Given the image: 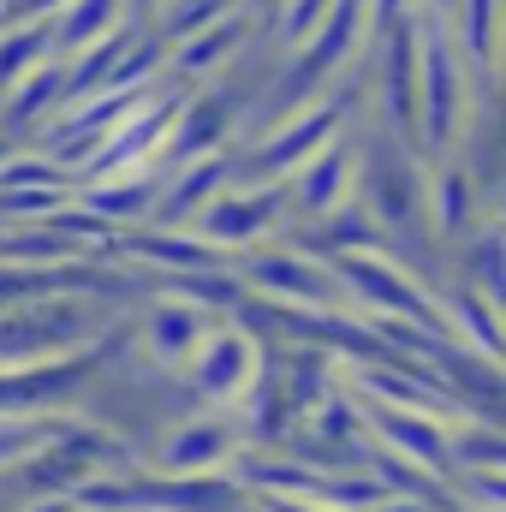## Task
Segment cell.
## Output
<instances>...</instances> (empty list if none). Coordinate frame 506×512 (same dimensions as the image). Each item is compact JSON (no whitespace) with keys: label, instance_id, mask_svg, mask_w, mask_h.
I'll list each match as a JSON object with an SVG mask.
<instances>
[{"label":"cell","instance_id":"10","mask_svg":"<svg viewBox=\"0 0 506 512\" xmlns=\"http://www.w3.org/2000/svg\"><path fill=\"white\" fill-rule=\"evenodd\" d=\"M215 322H221V316H209V310H197V304L155 298V304H143V316H137V346H143V358H149L155 370H173V376H179Z\"/></svg>","mask_w":506,"mask_h":512},{"label":"cell","instance_id":"5","mask_svg":"<svg viewBox=\"0 0 506 512\" xmlns=\"http://www.w3.org/2000/svg\"><path fill=\"white\" fill-rule=\"evenodd\" d=\"M262 358H268V346L251 340L239 322H215L209 334H203V346L191 352V364L179 370L185 387L197 393V399H209V405H221V411H239V399L251 393L256 370H262Z\"/></svg>","mask_w":506,"mask_h":512},{"label":"cell","instance_id":"6","mask_svg":"<svg viewBox=\"0 0 506 512\" xmlns=\"http://www.w3.org/2000/svg\"><path fill=\"white\" fill-rule=\"evenodd\" d=\"M286 191V209H292V227H316L328 215H340L346 203H358V137H334L322 143L304 167H292L280 179Z\"/></svg>","mask_w":506,"mask_h":512},{"label":"cell","instance_id":"20","mask_svg":"<svg viewBox=\"0 0 506 512\" xmlns=\"http://www.w3.org/2000/svg\"><path fill=\"white\" fill-rule=\"evenodd\" d=\"M12 149H18V143H12V137H0V161H6V155H12Z\"/></svg>","mask_w":506,"mask_h":512},{"label":"cell","instance_id":"4","mask_svg":"<svg viewBox=\"0 0 506 512\" xmlns=\"http://www.w3.org/2000/svg\"><path fill=\"white\" fill-rule=\"evenodd\" d=\"M233 274H239V286H245L251 298H268V304L346 310V298H340L328 262L304 256L298 245H286V239H274V245H262V251H251V256H233Z\"/></svg>","mask_w":506,"mask_h":512},{"label":"cell","instance_id":"12","mask_svg":"<svg viewBox=\"0 0 506 512\" xmlns=\"http://www.w3.org/2000/svg\"><path fill=\"white\" fill-rule=\"evenodd\" d=\"M60 114H66V66L60 60H42L30 78H18L0 96V137H12L24 149L36 131L48 126V120H60Z\"/></svg>","mask_w":506,"mask_h":512},{"label":"cell","instance_id":"7","mask_svg":"<svg viewBox=\"0 0 506 512\" xmlns=\"http://www.w3.org/2000/svg\"><path fill=\"white\" fill-rule=\"evenodd\" d=\"M256 36H262V18L245 12V6H233L221 24H209V30H197V36H185V42L167 48L161 84H173V90H203V84L221 78L245 48H256Z\"/></svg>","mask_w":506,"mask_h":512},{"label":"cell","instance_id":"3","mask_svg":"<svg viewBox=\"0 0 506 512\" xmlns=\"http://www.w3.org/2000/svg\"><path fill=\"white\" fill-rule=\"evenodd\" d=\"M185 233H197L209 251H221L233 262V256L262 251L268 239H286L292 233V209H286L280 185H245V179H233Z\"/></svg>","mask_w":506,"mask_h":512},{"label":"cell","instance_id":"17","mask_svg":"<svg viewBox=\"0 0 506 512\" xmlns=\"http://www.w3.org/2000/svg\"><path fill=\"white\" fill-rule=\"evenodd\" d=\"M161 72H167V42H161L155 30H143L126 54L114 60L108 90H114V96H149V90H161Z\"/></svg>","mask_w":506,"mask_h":512},{"label":"cell","instance_id":"19","mask_svg":"<svg viewBox=\"0 0 506 512\" xmlns=\"http://www.w3.org/2000/svg\"><path fill=\"white\" fill-rule=\"evenodd\" d=\"M459 0H417V18H435V24H453Z\"/></svg>","mask_w":506,"mask_h":512},{"label":"cell","instance_id":"9","mask_svg":"<svg viewBox=\"0 0 506 512\" xmlns=\"http://www.w3.org/2000/svg\"><path fill=\"white\" fill-rule=\"evenodd\" d=\"M239 173V149H221V155H203V161H185V167H167L161 173V197H155V215L149 227H167V233H185Z\"/></svg>","mask_w":506,"mask_h":512},{"label":"cell","instance_id":"8","mask_svg":"<svg viewBox=\"0 0 506 512\" xmlns=\"http://www.w3.org/2000/svg\"><path fill=\"white\" fill-rule=\"evenodd\" d=\"M483 221H495V203L471 185V173L459 161H435L423 179V227L441 251H459Z\"/></svg>","mask_w":506,"mask_h":512},{"label":"cell","instance_id":"16","mask_svg":"<svg viewBox=\"0 0 506 512\" xmlns=\"http://www.w3.org/2000/svg\"><path fill=\"white\" fill-rule=\"evenodd\" d=\"M42 60H54V30L48 24H0V96L30 78Z\"/></svg>","mask_w":506,"mask_h":512},{"label":"cell","instance_id":"11","mask_svg":"<svg viewBox=\"0 0 506 512\" xmlns=\"http://www.w3.org/2000/svg\"><path fill=\"white\" fill-rule=\"evenodd\" d=\"M155 197H161V167H137V173H114V179L78 185V209L96 215L114 239H120V233H137V227H149Z\"/></svg>","mask_w":506,"mask_h":512},{"label":"cell","instance_id":"14","mask_svg":"<svg viewBox=\"0 0 506 512\" xmlns=\"http://www.w3.org/2000/svg\"><path fill=\"white\" fill-rule=\"evenodd\" d=\"M239 453V423L221 417V411H203L191 423H179L161 447V465L167 471H203V465H227Z\"/></svg>","mask_w":506,"mask_h":512},{"label":"cell","instance_id":"21","mask_svg":"<svg viewBox=\"0 0 506 512\" xmlns=\"http://www.w3.org/2000/svg\"><path fill=\"white\" fill-rule=\"evenodd\" d=\"M0 6H6V0H0Z\"/></svg>","mask_w":506,"mask_h":512},{"label":"cell","instance_id":"2","mask_svg":"<svg viewBox=\"0 0 506 512\" xmlns=\"http://www.w3.org/2000/svg\"><path fill=\"white\" fill-rule=\"evenodd\" d=\"M364 96H370V120L364 126H376L381 137H393V143H405L417 155V18L370 36Z\"/></svg>","mask_w":506,"mask_h":512},{"label":"cell","instance_id":"1","mask_svg":"<svg viewBox=\"0 0 506 512\" xmlns=\"http://www.w3.org/2000/svg\"><path fill=\"white\" fill-rule=\"evenodd\" d=\"M489 96L477 90V78L465 72L447 24L435 18H417V161L435 167V161H453L471 114L483 108Z\"/></svg>","mask_w":506,"mask_h":512},{"label":"cell","instance_id":"18","mask_svg":"<svg viewBox=\"0 0 506 512\" xmlns=\"http://www.w3.org/2000/svg\"><path fill=\"white\" fill-rule=\"evenodd\" d=\"M120 6H126V24L149 30V24H155V18H161V12H167L173 0H120Z\"/></svg>","mask_w":506,"mask_h":512},{"label":"cell","instance_id":"15","mask_svg":"<svg viewBox=\"0 0 506 512\" xmlns=\"http://www.w3.org/2000/svg\"><path fill=\"white\" fill-rule=\"evenodd\" d=\"M126 24V6L120 0H72L48 30H54V60H72L84 48H96L102 36H114Z\"/></svg>","mask_w":506,"mask_h":512},{"label":"cell","instance_id":"13","mask_svg":"<svg viewBox=\"0 0 506 512\" xmlns=\"http://www.w3.org/2000/svg\"><path fill=\"white\" fill-rule=\"evenodd\" d=\"M358 417L376 423V435L393 453H411L417 465H447V441H453V435H447L441 417H429V411H399V405H376V399H364Z\"/></svg>","mask_w":506,"mask_h":512}]
</instances>
